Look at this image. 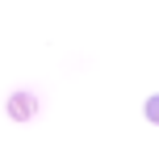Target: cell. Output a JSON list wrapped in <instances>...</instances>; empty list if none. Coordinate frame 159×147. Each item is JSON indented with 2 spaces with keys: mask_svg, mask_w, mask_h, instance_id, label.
Masks as SVG:
<instances>
[{
  "mask_svg": "<svg viewBox=\"0 0 159 147\" xmlns=\"http://www.w3.org/2000/svg\"><path fill=\"white\" fill-rule=\"evenodd\" d=\"M4 114L13 118V122H30V118L38 114V97H30V92H13V97L4 101Z\"/></svg>",
  "mask_w": 159,
  "mask_h": 147,
  "instance_id": "6da1fadb",
  "label": "cell"
},
{
  "mask_svg": "<svg viewBox=\"0 0 159 147\" xmlns=\"http://www.w3.org/2000/svg\"><path fill=\"white\" fill-rule=\"evenodd\" d=\"M143 118H147L151 126H159V92H155V97H147V105H143Z\"/></svg>",
  "mask_w": 159,
  "mask_h": 147,
  "instance_id": "7a4b0ae2",
  "label": "cell"
}]
</instances>
